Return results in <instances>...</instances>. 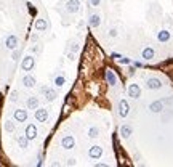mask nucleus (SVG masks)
<instances>
[{"mask_svg":"<svg viewBox=\"0 0 173 167\" xmlns=\"http://www.w3.org/2000/svg\"><path fill=\"white\" fill-rule=\"evenodd\" d=\"M16 45H18V40H16V37L15 36H10L8 39H7V47H8L10 50H15L16 48Z\"/></svg>","mask_w":173,"mask_h":167,"instance_id":"9b49d317","label":"nucleus"},{"mask_svg":"<svg viewBox=\"0 0 173 167\" xmlns=\"http://www.w3.org/2000/svg\"><path fill=\"white\" fill-rule=\"evenodd\" d=\"M67 164H69V166H74V164H75V161H74V159H69Z\"/></svg>","mask_w":173,"mask_h":167,"instance_id":"c756f323","label":"nucleus"},{"mask_svg":"<svg viewBox=\"0 0 173 167\" xmlns=\"http://www.w3.org/2000/svg\"><path fill=\"white\" fill-rule=\"evenodd\" d=\"M5 129H7L8 132H13V130H15V125H13V124L8 121V122H5Z\"/></svg>","mask_w":173,"mask_h":167,"instance_id":"b1692460","label":"nucleus"},{"mask_svg":"<svg viewBox=\"0 0 173 167\" xmlns=\"http://www.w3.org/2000/svg\"><path fill=\"white\" fill-rule=\"evenodd\" d=\"M120 63H125V64H127V63H130V60H127V58H122Z\"/></svg>","mask_w":173,"mask_h":167,"instance_id":"cd10ccee","label":"nucleus"},{"mask_svg":"<svg viewBox=\"0 0 173 167\" xmlns=\"http://www.w3.org/2000/svg\"><path fill=\"white\" fill-rule=\"evenodd\" d=\"M143 58H146V60L154 58V50L152 48H144V50H143Z\"/></svg>","mask_w":173,"mask_h":167,"instance_id":"f3484780","label":"nucleus"},{"mask_svg":"<svg viewBox=\"0 0 173 167\" xmlns=\"http://www.w3.org/2000/svg\"><path fill=\"white\" fill-rule=\"evenodd\" d=\"M64 82H66V79H64V77H56V85H58V87L64 85Z\"/></svg>","mask_w":173,"mask_h":167,"instance_id":"393cba45","label":"nucleus"},{"mask_svg":"<svg viewBox=\"0 0 173 167\" xmlns=\"http://www.w3.org/2000/svg\"><path fill=\"white\" fill-rule=\"evenodd\" d=\"M151 111L152 113H159V111H162V103L160 101H156L151 105Z\"/></svg>","mask_w":173,"mask_h":167,"instance_id":"aec40b11","label":"nucleus"},{"mask_svg":"<svg viewBox=\"0 0 173 167\" xmlns=\"http://www.w3.org/2000/svg\"><path fill=\"white\" fill-rule=\"evenodd\" d=\"M34 64H35V63H34L32 56H26L24 60H23V69L24 71H31L34 68Z\"/></svg>","mask_w":173,"mask_h":167,"instance_id":"f257e3e1","label":"nucleus"},{"mask_svg":"<svg viewBox=\"0 0 173 167\" xmlns=\"http://www.w3.org/2000/svg\"><path fill=\"white\" fill-rule=\"evenodd\" d=\"M88 154H90V158H95V159H96V158H100V156L103 154V150H101L100 146H93V148H90V153H88Z\"/></svg>","mask_w":173,"mask_h":167,"instance_id":"9d476101","label":"nucleus"},{"mask_svg":"<svg viewBox=\"0 0 173 167\" xmlns=\"http://www.w3.org/2000/svg\"><path fill=\"white\" fill-rule=\"evenodd\" d=\"M42 92L45 93V98H47L48 101H53V100L56 98V92H55L53 89H47V87H45V89L42 90Z\"/></svg>","mask_w":173,"mask_h":167,"instance_id":"0eeeda50","label":"nucleus"},{"mask_svg":"<svg viewBox=\"0 0 173 167\" xmlns=\"http://www.w3.org/2000/svg\"><path fill=\"white\" fill-rule=\"evenodd\" d=\"M35 119L39 121V122L47 121V119H48V111L47 109H37L35 111Z\"/></svg>","mask_w":173,"mask_h":167,"instance_id":"20e7f679","label":"nucleus"},{"mask_svg":"<svg viewBox=\"0 0 173 167\" xmlns=\"http://www.w3.org/2000/svg\"><path fill=\"white\" fill-rule=\"evenodd\" d=\"M35 29H39V31H45V29H47V21H45V19H37L35 21Z\"/></svg>","mask_w":173,"mask_h":167,"instance_id":"2eb2a0df","label":"nucleus"},{"mask_svg":"<svg viewBox=\"0 0 173 167\" xmlns=\"http://www.w3.org/2000/svg\"><path fill=\"white\" fill-rule=\"evenodd\" d=\"M119 108H120V109H119V113H120V116H122V117H125V116L128 114V103L125 101V100H122V101H120Z\"/></svg>","mask_w":173,"mask_h":167,"instance_id":"1a4fd4ad","label":"nucleus"},{"mask_svg":"<svg viewBox=\"0 0 173 167\" xmlns=\"http://www.w3.org/2000/svg\"><path fill=\"white\" fill-rule=\"evenodd\" d=\"M140 93H141L140 87H138L136 84H132V85H130V89H128V95L132 98H138V97H140Z\"/></svg>","mask_w":173,"mask_h":167,"instance_id":"39448f33","label":"nucleus"},{"mask_svg":"<svg viewBox=\"0 0 173 167\" xmlns=\"http://www.w3.org/2000/svg\"><path fill=\"white\" fill-rule=\"evenodd\" d=\"M27 137H19L18 138V143H19V146L21 148H27Z\"/></svg>","mask_w":173,"mask_h":167,"instance_id":"412c9836","label":"nucleus"},{"mask_svg":"<svg viewBox=\"0 0 173 167\" xmlns=\"http://www.w3.org/2000/svg\"><path fill=\"white\" fill-rule=\"evenodd\" d=\"M100 2H101V0H92V5H93V7H98Z\"/></svg>","mask_w":173,"mask_h":167,"instance_id":"a878e982","label":"nucleus"},{"mask_svg":"<svg viewBox=\"0 0 173 167\" xmlns=\"http://www.w3.org/2000/svg\"><path fill=\"white\" fill-rule=\"evenodd\" d=\"M15 119L19 121V122H24L26 119H27V113L23 111V109H16V111H15Z\"/></svg>","mask_w":173,"mask_h":167,"instance_id":"6e6552de","label":"nucleus"},{"mask_svg":"<svg viewBox=\"0 0 173 167\" xmlns=\"http://www.w3.org/2000/svg\"><path fill=\"white\" fill-rule=\"evenodd\" d=\"M27 106L31 108V109H35L37 106H39V100H37L35 97H31L29 98V101H27Z\"/></svg>","mask_w":173,"mask_h":167,"instance_id":"dca6fc26","label":"nucleus"},{"mask_svg":"<svg viewBox=\"0 0 173 167\" xmlns=\"http://www.w3.org/2000/svg\"><path fill=\"white\" fill-rule=\"evenodd\" d=\"M122 137H125V138H127V137H130V133H132V129H130V127H122Z\"/></svg>","mask_w":173,"mask_h":167,"instance_id":"4be33fe9","label":"nucleus"},{"mask_svg":"<svg viewBox=\"0 0 173 167\" xmlns=\"http://www.w3.org/2000/svg\"><path fill=\"white\" fill-rule=\"evenodd\" d=\"M26 137H27L29 140H34L37 137V129L35 125H27V129H26Z\"/></svg>","mask_w":173,"mask_h":167,"instance_id":"423d86ee","label":"nucleus"},{"mask_svg":"<svg viewBox=\"0 0 173 167\" xmlns=\"http://www.w3.org/2000/svg\"><path fill=\"white\" fill-rule=\"evenodd\" d=\"M170 39V32H167V31H160L159 32V40L160 42H167Z\"/></svg>","mask_w":173,"mask_h":167,"instance_id":"a211bd4d","label":"nucleus"},{"mask_svg":"<svg viewBox=\"0 0 173 167\" xmlns=\"http://www.w3.org/2000/svg\"><path fill=\"white\" fill-rule=\"evenodd\" d=\"M100 23H101V19H100V16H98V15H95V16L90 18V24H92L93 27H98V26H100Z\"/></svg>","mask_w":173,"mask_h":167,"instance_id":"6ab92c4d","label":"nucleus"},{"mask_svg":"<svg viewBox=\"0 0 173 167\" xmlns=\"http://www.w3.org/2000/svg\"><path fill=\"white\" fill-rule=\"evenodd\" d=\"M98 133H100V132H98L96 127H92V129H90V137H92V138H96Z\"/></svg>","mask_w":173,"mask_h":167,"instance_id":"5701e85b","label":"nucleus"},{"mask_svg":"<svg viewBox=\"0 0 173 167\" xmlns=\"http://www.w3.org/2000/svg\"><path fill=\"white\" fill-rule=\"evenodd\" d=\"M109 34H111V36H112V37H116V36H117V31H116V29H112V31H111V32H109Z\"/></svg>","mask_w":173,"mask_h":167,"instance_id":"bb28decb","label":"nucleus"},{"mask_svg":"<svg viewBox=\"0 0 173 167\" xmlns=\"http://www.w3.org/2000/svg\"><path fill=\"white\" fill-rule=\"evenodd\" d=\"M106 77H108V82L111 84V85H116L117 84V79H116V76H114L112 71H108V72H106Z\"/></svg>","mask_w":173,"mask_h":167,"instance_id":"4468645a","label":"nucleus"},{"mask_svg":"<svg viewBox=\"0 0 173 167\" xmlns=\"http://www.w3.org/2000/svg\"><path fill=\"white\" fill-rule=\"evenodd\" d=\"M11 100H13V101H16V92H13V95H11Z\"/></svg>","mask_w":173,"mask_h":167,"instance_id":"c85d7f7f","label":"nucleus"},{"mask_svg":"<svg viewBox=\"0 0 173 167\" xmlns=\"http://www.w3.org/2000/svg\"><path fill=\"white\" fill-rule=\"evenodd\" d=\"M74 137H71V135H67V137H64L63 138V142H61V145H63V148H66V150H71V148H74Z\"/></svg>","mask_w":173,"mask_h":167,"instance_id":"f03ea898","label":"nucleus"},{"mask_svg":"<svg viewBox=\"0 0 173 167\" xmlns=\"http://www.w3.org/2000/svg\"><path fill=\"white\" fill-rule=\"evenodd\" d=\"M23 84H24L26 87H34L35 85V79H34L32 76H26V77L23 79Z\"/></svg>","mask_w":173,"mask_h":167,"instance_id":"ddd939ff","label":"nucleus"},{"mask_svg":"<svg viewBox=\"0 0 173 167\" xmlns=\"http://www.w3.org/2000/svg\"><path fill=\"white\" fill-rule=\"evenodd\" d=\"M148 87H149V89H160L162 84H160L159 79H149V80H148Z\"/></svg>","mask_w":173,"mask_h":167,"instance_id":"f8f14e48","label":"nucleus"},{"mask_svg":"<svg viewBox=\"0 0 173 167\" xmlns=\"http://www.w3.org/2000/svg\"><path fill=\"white\" fill-rule=\"evenodd\" d=\"M79 2L77 0H69L67 2V5H66V10H67L69 13H75V11H79Z\"/></svg>","mask_w":173,"mask_h":167,"instance_id":"7ed1b4c3","label":"nucleus"}]
</instances>
